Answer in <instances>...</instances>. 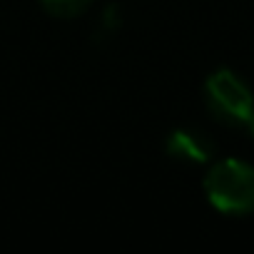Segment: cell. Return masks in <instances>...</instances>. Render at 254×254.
I'll return each mask as SVG.
<instances>
[{"label":"cell","mask_w":254,"mask_h":254,"mask_svg":"<svg viewBox=\"0 0 254 254\" xmlns=\"http://www.w3.org/2000/svg\"><path fill=\"white\" fill-rule=\"evenodd\" d=\"M204 192L209 204L222 214H252L254 212V167L242 160H219L204 177Z\"/></svg>","instance_id":"6da1fadb"},{"label":"cell","mask_w":254,"mask_h":254,"mask_svg":"<svg viewBox=\"0 0 254 254\" xmlns=\"http://www.w3.org/2000/svg\"><path fill=\"white\" fill-rule=\"evenodd\" d=\"M204 102L224 125H244L254 112V97L247 82L232 70H217L204 82Z\"/></svg>","instance_id":"7a4b0ae2"},{"label":"cell","mask_w":254,"mask_h":254,"mask_svg":"<svg viewBox=\"0 0 254 254\" xmlns=\"http://www.w3.org/2000/svg\"><path fill=\"white\" fill-rule=\"evenodd\" d=\"M167 155L185 165H204L214 155V142L192 127H180L167 137Z\"/></svg>","instance_id":"3957f363"},{"label":"cell","mask_w":254,"mask_h":254,"mask_svg":"<svg viewBox=\"0 0 254 254\" xmlns=\"http://www.w3.org/2000/svg\"><path fill=\"white\" fill-rule=\"evenodd\" d=\"M244 127H247V130H249V132H252V137H254V112H252V115H249V120H247V122H244Z\"/></svg>","instance_id":"5b68a950"},{"label":"cell","mask_w":254,"mask_h":254,"mask_svg":"<svg viewBox=\"0 0 254 254\" xmlns=\"http://www.w3.org/2000/svg\"><path fill=\"white\" fill-rule=\"evenodd\" d=\"M40 5L55 18H77L92 5V0H40Z\"/></svg>","instance_id":"277c9868"}]
</instances>
